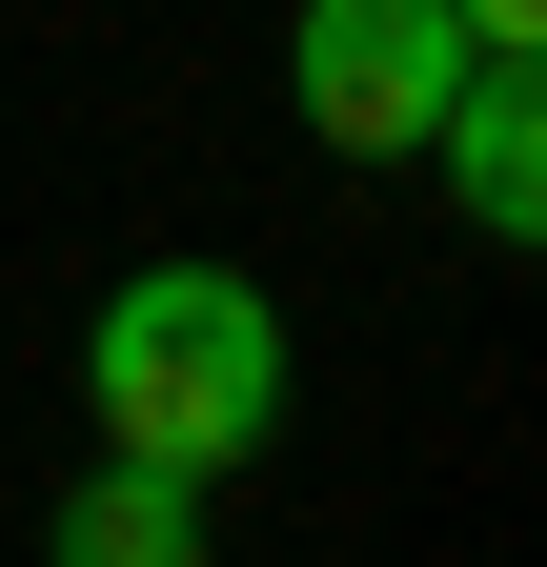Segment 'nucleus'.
<instances>
[{
    "label": "nucleus",
    "mask_w": 547,
    "mask_h": 567,
    "mask_svg": "<svg viewBox=\"0 0 547 567\" xmlns=\"http://www.w3.org/2000/svg\"><path fill=\"white\" fill-rule=\"evenodd\" d=\"M446 21H466V41H527V61H547V0H446Z\"/></svg>",
    "instance_id": "5"
},
{
    "label": "nucleus",
    "mask_w": 547,
    "mask_h": 567,
    "mask_svg": "<svg viewBox=\"0 0 547 567\" xmlns=\"http://www.w3.org/2000/svg\"><path fill=\"white\" fill-rule=\"evenodd\" d=\"M426 163H446V203H466L487 244H547V61H527V41H487V61L446 82Z\"/></svg>",
    "instance_id": "3"
},
{
    "label": "nucleus",
    "mask_w": 547,
    "mask_h": 567,
    "mask_svg": "<svg viewBox=\"0 0 547 567\" xmlns=\"http://www.w3.org/2000/svg\"><path fill=\"white\" fill-rule=\"evenodd\" d=\"M466 41L446 0H305L285 21V102L345 142V163H426V122H446V82H466Z\"/></svg>",
    "instance_id": "2"
},
{
    "label": "nucleus",
    "mask_w": 547,
    "mask_h": 567,
    "mask_svg": "<svg viewBox=\"0 0 547 567\" xmlns=\"http://www.w3.org/2000/svg\"><path fill=\"white\" fill-rule=\"evenodd\" d=\"M285 305H264L244 264H122L102 324H82V425L102 466H163V486H224L285 446Z\"/></svg>",
    "instance_id": "1"
},
{
    "label": "nucleus",
    "mask_w": 547,
    "mask_h": 567,
    "mask_svg": "<svg viewBox=\"0 0 547 567\" xmlns=\"http://www.w3.org/2000/svg\"><path fill=\"white\" fill-rule=\"evenodd\" d=\"M41 567H203V486L82 466V486H61V527H41Z\"/></svg>",
    "instance_id": "4"
}]
</instances>
